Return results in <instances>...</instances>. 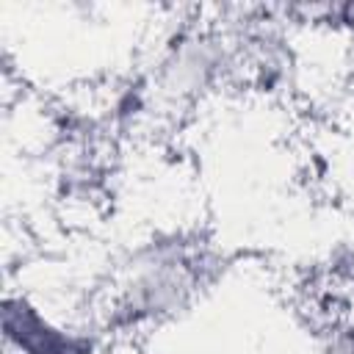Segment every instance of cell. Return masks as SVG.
<instances>
[{"mask_svg":"<svg viewBox=\"0 0 354 354\" xmlns=\"http://www.w3.org/2000/svg\"><path fill=\"white\" fill-rule=\"evenodd\" d=\"M213 268L210 252L194 238L171 235L138 246L122 266L108 326L130 329L183 313Z\"/></svg>","mask_w":354,"mask_h":354,"instance_id":"obj_1","label":"cell"},{"mask_svg":"<svg viewBox=\"0 0 354 354\" xmlns=\"http://www.w3.org/2000/svg\"><path fill=\"white\" fill-rule=\"evenodd\" d=\"M243 69V47L221 30L183 25L169 33L147 77L152 105L185 111Z\"/></svg>","mask_w":354,"mask_h":354,"instance_id":"obj_2","label":"cell"},{"mask_svg":"<svg viewBox=\"0 0 354 354\" xmlns=\"http://www.w3.org/2000/svg\"><path fill=\"white\" fill-rule=\"evenodd\" d=\"M3 340L14 354H94L97 348L88 329H69L53 321L22 293L3 299Z\"/></svg>","mask_w":354,"mask_h":354,"instance_id":"obj_3","label":"cell"}]
</instances>
